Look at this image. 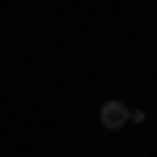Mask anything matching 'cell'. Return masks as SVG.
Returning <instances> with one entry per match:
<instances>
[{"label": "cell", "instance_id": "cell-1", "mask_svg": "<svg viewBox=\"0 0 157 157\" xmlns=\"http://www.w3.org/2000/svg\"><path fill=\"white\" fill-rule=\"evenodd\" d=\"M98 119H102L106 132H119V128H128V123H132V106L119 102V98H110V102L98 106Z\"/></svg>", "mask_w": 157, "mask_h": 157}]
</instances>
